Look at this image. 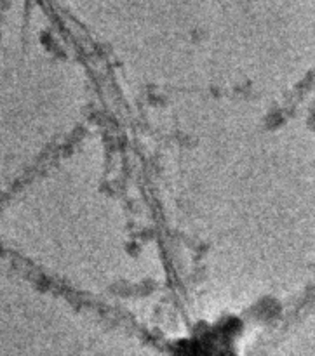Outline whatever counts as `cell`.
<instances>
[{"instance_id":"obj_1","label":"cell","mask_w":315,"mask_h":356,"mask_svg":"<svg viewBox=\"0 0 315 356\" xmlns=\"http://www.w3.org/2000/svg\"><path fill=\"white\" fill-rule=\"evenodd\" d=\"M232 325L220 322L206 330L195 332L178 346V356H232L233 355Z\"/></svg>"}]
</instances>
